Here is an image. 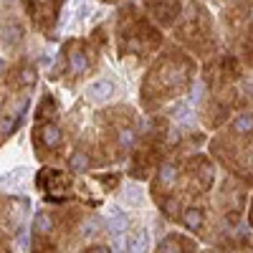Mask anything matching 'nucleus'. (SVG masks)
Instances as JSON below:
<instances>
[{"instance_id": "nucleus-1", "label": "nucleus", "mask_w": 253, "mask_h": 253, "mask_svg": "<svg viewBox=\"0 0 253 253\" xmlns=\"http://www.w3.org/2000/svg\"><path fill=\"white\" fill-rule=\"evenodd\" d=\"M69 185H71V180L56 170H43L38 175V187L46 193L48 200H63L69 193Z\"/></svg>"}, {"instance_id": "nucleus-2", "label": "nucleus", "mask_w": 253, "mask_h": 253, "mask_svg": "<svg viewBox=\"0 0 253 253\" xmlns=\"http://www.w3.org/2000/svg\"><path fill=\"white\" fill-rule=\"evenodd\" d=\"M147 246H150V233H147L144 228H139V230H134L132 236H126L124 251H126V253H144Z\"/></svg>"}, {"instance_id": "nucleus-3", "label": "nucleus", "mask_w": 253, "mask_h": 253, "mask_svg": "<svg viewBox=\"0 0 253 253\" xmlns=\"http://www.w3.org/2000/svg\"><path fill=\"white\" fill-rule=\"evenodd\" d=\"M38 137L46 142L48 150H56V147H61V142H63V134H61V129H58L56 124H46V126H41V129H38Z\"/></svg>"}, {"instance_id": "nucleus-4", "label": "nucleus", "mask_w": 253, "mask_h": 253, "mask_svg": "<svg viewBox=\"0 0 253 253\" xmlns=\"http://www.w3.org/2000/svg\"><path fill=\"white\" fill-rule=\"evenodd\" d=\"M20 38H23V28H20V23H15V20H8L5 31H3V43H5V48H15V46L20 43Z\"/></svg>"}, {"instance_id": "nucleus-5", "label": "nucleus", "mask_w": 253, "mask_h": 253, "mask_svg": "<svg viewBox=\"0 0 253 253\" xmlns=\"http://www.w3.org/2000/svg\"><path fill=\"white\" fill-rule=\"evenodd\" d=\"M182 223H185L187 230H200L205 225V213L200 208H187L182 213Z\"/></svg>"}, {"instance_id": "nucleus-6", "label": "nucleus", "mask_w": 253, "mask_h": 253, "mask_svg": "<svg viewBox=\"0 0 253 253\" xmlns=\"http://www.w3.org/2000/svg\"><path fill=\"white\" fill-rule=\"evenodd\" d=\"M53 230V215L51 213H38L36 215V223H33V236L36 238H43Z\"/></svg>"}, {"instance_id": "nucleus-7", "label": "nucleus", "mask_w": 253, "mask_h": 253, "mask_svg": "<svg viewBox=\"0 0 253 253\" xmlns=\"http://www.w3.org/2000/svg\"><path fill=\"white\" fill-rule=\"evenodd\" d=\"M112 91H114V84L104 79V81H96V84H91L86 94H89L91 99H107V96H112Z\"/></svg>"}, {"instance_id": "nucleus-8", "label": "nucleus", "mask_w": 253, "mask_h": 253, "mask_svg": "<svg viewBox=\"0 0 253 253\" xmlns=\"http://www.w3.org/2000/svg\"><path fill=\"white\" fill-rule=\"evenodd\" d=\"M109 230L112 233H122V230L126 228V215L122 213L119 208H109V220H107Z\"/></svg>"}, {"instance_id": "nucleus-9", "label": "nucleus", "mask_w": 253, "mask_h": 253, "mask_svg": "<svg viewBox=\"0 0 253 253\" xmlns=\"http://www.w3.org/2000/svg\"><path fill=\"white\" fill-rule=\"evenodd\" d=\"M157 253H187V251H185V243H182L177 236H167V238L160 243Z\"/></svg>"}, {"instance_id": "nucleus-10", "label": "nucleus", "mask_w": 253, "mask_h": 253, "mask_svg": "<svg viewBox=\"0 0 253 253\" xmlns=\"http://www.w3.org/2000/svg\"><path fill=\"white\" fill-rule=\"evenodd\" d=\"M175 175H177L175 165H165L162 170H160V180H157V187H155V190H160V187H167V190H170V187L175 185Z\"/></svg>"}, {"instance_id": "nucleus-11", "label": "nucleus", "mask_w": 253, "mask_h": 253, "mask_svg": "<svg viewBox=\"0 0 253 253\" xmlns=\"http://www.w3.org/2000/svg\"><path fill=\"white\" fill-rule=\"evenodd\" d=\"M150 10L162 20V23H170V20L175 18V13H177V5L172 3V5H150Z\"/></svg>"}, {"instance_id": "nucleus-12", "label": "nucleus", "mask_w": 253, "mask_h": 253, "mask_svg": "<svg viewBox=\"0 0 253 253\" xmlns=\"http://www.w3.org/2000/svg\"><path fill=\"white\" fill-rule=\"evenodd\" d=\"M69 165H71V170H76V172H86L89 160H86V155H84V152H74L71 160H69Z\"/></svg>"}, {"instance_id": "nucleus-13", "label": "nucleus", "mask_w": 253, "mask_h": 253, "mask_svg": "<svg viewBox=\"0 0 253 253\" xmlns=\"http://www.w3.org/2000/svg\"><path fill=\"white\" fill-rule=\"evenodd\" d=\"M99 230H101V223H99L96 218H86V220H84V225H81V233H84V236H86V238H91V236H96V233H99Z\"/></svg>"}, {"instance_id": "nucleus-14", "label": "nucleus", "mask_w": 253, "mask_h": 253, "mask_svg": "<svg viewBox=\"0 0 253 253\" xmlns=\"http://www.w3.org/2000/svg\"><path fill=\"white\" fill-rule=\"evenodd\" d=\"M18 81H20V86H33V81H36V71L31 69V66H23L18 71Z\"/></svg>"}, {"instance_id": "nucleus-15", "label": "nucleus", "mask_w": 253, "mask_h": 253, "mask_svg": "<svg viewBox=\"0 0 253 253\" xmlns=\"http://www.w3.org/2000/svg\"><path fill=\"white\" fill-rule=\"evenodd\" d=\"M71 69H74V74H81L84 69H86V58H84L81 53H74L71 56Z\"/></svg>"}, {"instance_id": "nucleus-16", "label": "nucleus", "mask_w": 253, "mask_h": 253, "mask_svg": "<svg viewBox=\"0 0 253 253\" xmlns=\"http://www.w3.org/2000/svg\"><path fill=\"white\" fill-rule=\"evenodd\" d=\"M132 142H134V132H132V129H122V132H119V144H122V147H129Z\"/></svg>"}, {"instance_id": "nucleus-17", "label": "nucleus", "mask_w": 253, "mask_h": 253, "mask_svg": "<svg viewBox=\"0 0 253 253\" xmlns=\"http://www.w3.org/2000/svg\"><path fill=\"white\" fill-rule=\"evenodd\" d=\"M162 208H165V213H167V215H172V218H175V215H177V210H180V203L172 198L170 203H162Z\"/></svg>"}, {"instance_id": "nucleus-18", "label": "nucleus", "mask_w": 253, "mask_h": 253, "mask_svg": "<svg viewBox=\"0 0 253 253\" xmlns=\"http://www.w3.org/2000/svg\"><path fill=\"white\" fill-rule=\"evenodd\" d=\"M86 253H112V251H109V248H104V246H91Z\"/></svg>"}, {"instance_id": "nucleus-19", "label": "nucleus", "mask_w": 253, "mask_h": 253, "mask_svg": "<svg viewBox=\"0 0 253 253\" xmlns=\"http://www.w3.org/2000/svg\"><path fill=\"white\" fill-rule=\"evenodd\" d=\"M33 253H41V251H33Z\"/></svg>"}]
</instances>
